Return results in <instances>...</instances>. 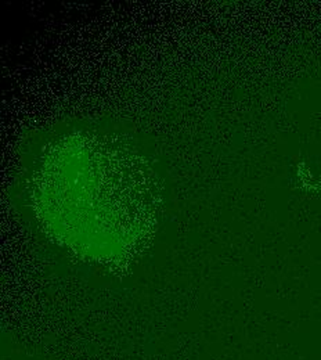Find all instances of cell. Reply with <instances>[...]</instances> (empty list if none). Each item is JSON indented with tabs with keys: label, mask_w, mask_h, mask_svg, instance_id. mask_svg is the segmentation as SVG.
I'll use <instances>...</instances> for the list:
<instances>
[{
	"label": "cell",
	"mask_w": 321,
	"mask_h": 360,
	"mask_svg": "<svg viewBox=\"0 0 321 360\" xmlns=\"http://www.w3.org/2000/svg\"><path fill=\"white\" fill-rule=\"evenodd\" d=\"M37 186L50 225L89 251L125 250L154 211L152 181L138 158L88 136L54 148Z\"/></svg>",
	"instance_id": "6da1fadb"
}]
</instances>
